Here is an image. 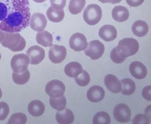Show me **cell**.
Instances as JSON below:
<instances>
[{
  "label": "cell",
  "mask_w": 151,
  "mask_h": 124,
  "mask_svg": "<svg viewBox=\"0 0 151 124\" xmlns=\"http://www.w3.org/2000/svg\"><path fill=\"white\" fill-rule=\"evenodd\" d=\"M113 114L115 119L120 122H127L130 120L131 110L129 107L124 104L117 105L114 108Z\"/></svg>",
  "instance_id": "8fae6325"
},
{
  "label": "cell",
  "mask_w": 151,
  "mask_h": 124,
  "mask_svg": "<svg viewBox=\"0 0 151 124\" xmlns=\"http://www.w3.org/2000/svg\"><path fill=\"white\" fill-rule=\"evenodd\" d=\"M132 30L133 34L138 37H142L147 33L149 27L147 23L142 20H138L133 24Z\"/></svg>",
  "instance_id": "7402d4cb"
},
{
  "label": "cell",
  "mask_w": 151,
  "mask_h": 124,
  "mask_svg": "<svg viewBox=\"0 0 151 124\" xmlns=\"http://www.w3.org/2000/svg\"><path fill=\"white\" fill-rule=\"evenodd\" d=\"M105 92L101 87L95 85L92 87L87 93V97L89 101L97 103L101 101L104 97Z\"/></svg>",
  "instance_id": "5bb4252c"
},
{
  "label": "cell",
  "mask_w": 151,
  "mask_h": 124,
  "mask_svg": "<svg viewBox=\"0 0 151 124\" xmlns=\"http://www.w3.org/2000/svg\"><path fill=\"white\" fill-rule=\"evenodd\" d=\"M145 0H126L127 4L131 6L137 7L141 5Z\"/></svg>",
  "instance_id": "e575fe53"
},
{
  "label": "cell",
  "mask_w": 151,
  "mask_h": 124,
  "mask_svg": "<svg viewBox=\"0 0 151 124\" xmlns=\"http://www.w3.org/2000/svg\"><path fill=\"white\" fill-rule=\"evenodd\" d=\"M30 60L27 54H18L14 56L11 61V66L13 71L22 72L27 69Z\"/></svg>",
  "instance_id": "5b68a950"
},
{
  "label": "cell",
  "mask_w": 151,
  "mask_h": 124,
  "mask_svg": "<svg viewBox=\"0 0 151 124\" xmlns=\"http://www.w3.org/2000/svg\"><path fill=\"white\" fill-rule=\"evenodd\" d=\"M99 34L100 38L103 40L109 42L116 39L117 32L114 27L110 25H105L100 29Z\"/></svg>",
  "instance_id": "9a60e30c"
},
{
  "label": "cell",
  "mask_w": 151,
  "mask_h": 124,
  "mask_svg": "<svg viewBox=\"0 0 151 124\" xmlns=\"http://www.w3.org/2000/svg\"><path fill=\"white\" fill-rule=\"evenodd\" d=\"M105 85L107 89L111 92L117 93L121 90V85L119 79L112 74H108L104 79Z\"/></svg>",
  "instance_id": "2e32d148"
},
{
  "label": "cell",
  "mask_w": 151,
  "mask_h": 124,
  "mask_svg": "<svg viewBox=\"0 0 151 124\" xmlns=\"http://www.w3.org/2000/svg\"><path fill=\"white\" fill-rule=\"evenodd\" d=\"M133 124H149L150 120L145 115L139 114L137 115L132 120Z\"/></svg>",
  "instance_id": "d6a6232c"
},
{
  "label": "cell",
  "mask_w": 151,
  "mask_h": 124,
  "mask_svg": "<svg viewBox=\"0 0 151 124\" xmlns=\"http://www.w3.org/2000/svg\"><path fill=\"white\" fill-rule=\"evenodd\" d=\"M56 118L58 123L60 124H69L74 121V115L71 110L66 108L57 111Z\"/></svg>",
  "instance_id": "e0dca14e"
},
{
  "label": "cell",
  "mask_w": 151,
  "mask_h": 124,
  "mask_svg": "<svg viewBox=\"0 0 151 124\" xmlns=\"http://www.w3.org/2000/svg\"><path fill=\"white\" fill-rule=\"evenodd\" d=\"M47 20L44 14L40 13L33 14L30 18L29 21L31 28L37 32H41L46 28Z\"/></svg>",
  "instance_id": "7c38bea8"
},
{
  "label": "cell",
  "mask_w": 151,
  "mask_h": 124,
  "mask_svg": "<svg viewBox=\"0 0 151 124\" xmlns=\"http://www.w3.org/2000/svg\"><path fill=\"white\" fill-rule=\"evenodd\" d=\"M121 93L123 95H129L135 91L136 86L134 82L130 78H126L121 81Z\"/></svg>",
  "instance_id": "cb8c5ba5"
},
{
  "label": "cell",
  "mask_w": 151,
  "mask_h": 124,
  "mask_svg": "<svg viewBox=\"0 0 151 124\" xmlns=\"http://www.w3.org/2000/svg\"><path fill=\"white\" fill-rule=\"evenodd\" d=\"M36 40L38 44L45 47H51L53 44L52 35L46 31L38 32L36 34Z\"/></svg>",
  "instance_id": "ffe728a7"
},
{
  "label": "cell",
  "mask_w": 151,
  "mask_h": 124,
  "mask_svg": "<svg viewBox=\"0 0 151 124\" xmlns=\"http://www.w3.org/2000/svg\"><path fill=\"white\" fill-rule=\"evenodd\" d=\"M5 37V32L0 29V43L4 40Z\"/></svg>",
  "instance_id": "8d00e7d4"
},
{
  "label": "cell",
  "mask_w": 151,
  "mask_h": 124,
  "mask_svg": "<svg viewBox=\"0 0 151 124\" xmlns=\"http://www.w3.org/2000/svg\"><path fill=\"white\" fill-rule=\"evenodd\" d=\"M139 47V44L136 40L127 38L120 41L117 46L114 49L122 58L126 59L128 57L136 54Z\"/></svg>",
  "instance_id": "3957f363"
},
{
  "label": "cell",
  "mask_w": 151,
  "mask_h": 124,
  "mask_svg": "<svg viewBox=\"0 0 151 124\" xmlns=\"http://www.w3.org/2000/svg\"><path fill=\"white\" fill-rule=\"evenodd\" d=\"M26 54L29 58L30 64L32 65L39 64L45 57L44 49L37 45L32 46L29 48Z\"/></svg>",
  "instance_id": "30bf717a"
},
{
  "label": "cell",
  "mask_w": 151,
  "mask_h": 124,
  "mask_svg": "<svg viewBox=\"0 0 151 124\" xmlns=\"http://www.w3.org/2000/svg\"><path fill=\"white\" fill-rule=\"evenodd\" d=\"M30 72L28 69L22 72H13L12 74V79L14 82L18 85H22L26 83L29 80Z\"/></svg>",
  "instance_id": "484cf974"
},
{
  "label": "cell",
  "mask_w": 151,
  "mask_h": 124,
  "mask_svg": "<svg viewBox=\"0 0 151 124\" xmlns=\"http://www.w3.org/2000/svg\"><path fill=\"white\" fill-rule=\"evenodd\" d=\"M112 15L113 19L119 22L127 21L129 16V12L127 9L121 6H116L113 8Z\"/></svg>",
  "instance_id": "ac0fdd59"
},
{
  "label": "cell",
  "mask_w": 151,
  "mask_h": 124,
  "mask_svg": "<svg viewBox=\"0 0 151 124\" xmlns=\"http://www.w3.org/2000/svg\"><path fill=\"white\" fill-rule=\"evenodd\" d=\"M1 53H0V60H1Z\"/></svg>",
  "instance_id": "ab89813d"
},
{
  "label": "cell",
  "mask_w": 151,
  "mask_h": 124,
  "mask_svg": "<svg viewBox=\"0 0 151 124\" xmlns=\"http://www.w3.org/2000/svg\"><path fill=\"white\" fill-rule=\"evenodd\" d=\"M2 96V90L0 88V98H1Z\"/></svg>",
  "instance_id": "f35d334b"
},
{
  "label": "cell",
  "mask_w": 151,
  "mask_h": 124,
  "mask_svg": "<svg viewBox=\"0 0 151 124\" xmlns=\"http://www.w3.org/2000/svg\"><path fill=\"white\" fill-rule=\"evenodd\" d=\"M49 103L51 107L55 109L61 110L65 108L67 104V100L66 98L63 95L58 97H50Z\"/></svg>",
  "instance_id": "4316f807"
},
{
  "label": "cell",
  "mask_w": 151,
  "mask_h": 124,
  "mask_svg": "<svg viewBox=\"0 0 151 124\" xmlns=\"http://www.w3.org/2000/svg\"><path fill=\"white\" fill-rule=\"evenodd\" d=\"M46 15L49 20L52 22L58 23L61 22L65 17V12L63 9L57 10L51 7L47 9Z\"/></svg>",
  "instance_id": "603a6c76"
},
{
  "label": "cell",
  "mask_w": 151,
  "mask_h": 124,
  "mask_svg": "<svg viewBox=\"0 0 151 124\" xmlns=\"http://www.w3.org/2000/svg\"><path fill=\"white\" fill-rule=\"evenodd\" d=\"M129 71L132 75L138 80L145 78L147 74V70L145 66L139 61H134L130 65Z\"/></svg>",
  "instance_id": "4fadbf2b"
},
{
  "label": "cell",
  "mask_w": 151,
  "mask_h": 124,
  "mask_svg": "<svg viewBox=\"0 0 151 124\" xmlns=\"http://www.w3.org/2000/svg\"><path fill=\"white\" fill-rule=\"evenodd\" d=\"M101 8L98 5L93 4L88 6L83 13V18L85 21L91 26L97 24L102 17Z\"/></svg>",
  "instance_id": "277c9868"
},
{
  "label": "cell",
  "mask_w": 151,
  "mask_h": 124,
  "mask_svg": "<svg viewBox=\"0 0 151 124\" xmlns=\"http://www.w3.org/2000/svg\"><path fill=\"white\" fill-rule=\"evenodd\" d=\"M81 65L76 62H71L67 65L65 68L66 75L71 78H76L82 72Z\"/></svg>",
  "instance_id": "44dd1931"
},
{
  "label": "cell",
  "mask_w": 151,
  "mask_h": 124,
  "mask_svg": "<svg viewBox=\"0 0 151 124\" xmlns=\"http://www.w3.org/2000/svg\"><path fill=\"white\" fill-rule=\"evenodd\" d=\"M76 82L79 86L84 87L88 84L90 81L89 74L85 70L82 72L76 77L75 78Z\"/></svg>",
  "instance_id": "f1b7e54d"
},
{
  "label": "cell",
  "mask_w": 151,
  "mask_h": 124,
  "mask_svg": "<svg viewBox=\"0 0 151 124\" xmlns=\"http://www.w3.org/2000/svg\"><path fill=\"white\" fill-rule=\"evenodd\" d=\"M67 54V49L65 47L54 44L50 48L49 58L52 63L59 64L65 59Z\"/></svg>",
  "instance_id": "ba28073f"
},
{
  "label": "cell",
  "mask_w": 151,
  "mask_h": 124,
  "mask_svg": "<svg viewBox=\"0 0 151 124\" xmlns=\"http://www.w3.org/2000/svg\"><path fill=\"white\" fill-rule=\"evenodd\" d=\"M151 85H148L145 87L143 89L142 92L143 97L145 100L148 101L151 100Z\"/></svg>",
  "instance_id": "836d02e7"
},
{
  "label": "cell",
  "mask_w": 151,
  "mask_h": 124,
  "mask_svg": "<svg viewBox=\"0 0 151 124\" xmlns=\"http://www.w3.org/2000/svg\"><path fill=\"white\" fill-rule=\"evenodd\" d=\"M1 43L4 47L14 52L23 51L27 44L23 37L19 33L5 32V38Z\"/></svg>",
  "instance_id": "7a4b0ae2"
},
{
  "label": "cell",
  "mask_w": 151,
  "mask_h": 124,
  "mask_svg": "<svg viewBox=\"0 0 151 124\" xmlns=\"http://www.w3.org/2000/svg\"><path fill=\"white\" fill-rule=\"evenodd\" d=\"M33 1H34V0H33Z\"/></svg>",
  "instance_id": "60d3db41"
},
{
  "label": "cell",
  "mask_w": 151,
  "mask_h": 124,
  "mask_svg": "<svg viewBox=\"0 0 151 124\" xmlns=\"http://www.w3.org/2000/svg\"><path fill=\"white\" fill-rule=\"evenodd\" d=\"M46 0H34V1L37 3H41L45 1Z\"/></svg>",
  "instance_id": "74e56055"
},
{
  "label": "cell",
  "mask_w": 151,
  "mask_h": 124,
  "mask_svg": "<svg viewBox=\"0 0 151 124\" xmlns=\"http://www.w3.org/2000/svg\"><path fill=\"white\" fill-rule=\"evenodd\" d=\"M27 120V117L24 114L22 113H16L11 116L7 123L25 124Z\"/></svg>",
  "instance_id": "f546056e"
},
{
  "label": "cell",
  "mask_w": 151,
  "mask_h": 124,
  "mask_svg": "<svg viewBox=\"0 0 151 124\" xmlns=\"http://www.w3.org/2000/svg\"><path fill=\"white\" fill-rule=\"evenodd\" d=\"M86 4V0H70L68 7L70 13L73 15L79 14Z\"/></svg>",
  "instance_id": "d4e9b609"
},
{
  "label": "cell",
  "mask_w": 151,
  "mask_h": 124,
  "mask_svg": "<svg viewBox=\"0 0 151 124\" xmlns=\"http://www.w3.org/2000/svg\"><path fill=\"white\" fill-rule=\"evenodd\" d=\"M45 110L44 105L39 100H35L31 101L28 106L29 113L31 115L35 117H39L42 115Z\"/></svg>",
  "instance_id": "d6986e66"
},
{
  "label": "cell",
  "mask_w": 151,
  "mask_h": 124,
  "mask_svg": "<svg viewBox=\"0 0 151 124\" xmlns=\"http://www.w3.org/2000/svg\"><path fill=\"white\" fill-rule=\"evenodd\" d=\"M9 112V108L6 102H0V120H5L8 116Z\"/></svg>",
  "instance_id": "4dcf8cb0"
},
{
  "label": "cell",
  "mask_w": 151,
  "mask_h": 124,
  "mask_svg": "<svg viewBox=\"0 0 151 124\" xmlns=\"http://www.w3.org/2000/svg\"><path fill=\"white\" fill-rule=\"evenodd\" d=\"M65 90V86L63 83L58 80H53L46 85L45 91L50 97H58L63 95Z\"/></svg>",
  "instance_id": "52a82bcc"
},
{
  "label": "cell",
  "mask_w": 151,
  "mask_h": 124,
  "mask_svg": "<svg viewBox=\"0 0 151 124\" xmlns=\"http://www.w3.org/2000/svg\"><path fill=\"white\" fill-rule=\"evenodd\" d=\"M69 44L70 48L77 52L85 50L88 45L86 37L80 33H76L72 35L69 41Z\"/></svg>",
  "instance_id": "9c48e42d"
},
{
  "label": "cell",
  "mask_w": 151,
  "mask_h": 124,
  "mask_svg": "<svg viewBox=\"0 0 151 124\" xmlns=\"http://www.w3.org/2000/svg\"><path fill=\"white\" fill-rule=\"evenodd\" d=\"M98 1L103 3H110L113 4H118L117 0H98Z\"/></svg>",
  "instance_id": "d590c367"
},
{
  "label": "cell",
  "mask_w": 151,
  "mask_h": 124,
  "mask_svg": "<svg viewBox=\"0 0 151 124\" xmlns=\"http://www.w3.org/2000/svg\"><path fill=\"white\" fill-rule=\"evenodd\" d=\"M111 118L109 115L104 111H100L94 115L93 120V124H109Z\"/></svg>",
  "instance_id": "83f0119b"
},
{
  "label": "cell",
  "mask_w": 151,
  "mask_h": 124,
  "mask_svg": "<svg viewBox=\"0 0 151 124\" xmlns=\"http://www.w3.org/2000/svg\"><path fill=\"white\" fill-rule=\"evenodd\" d=\"M28 0H0V29L19 33L28 27L31 18Z\"/></svg>",
  "instance_id": "6da1fadb"
},
{
  "label": "cell",
  "mask_w": 151,
  "mask_h": 124,
  "mask_svg": "<svg viewBox=\"0 0 151 124\" xmlns=\"http://www.w3.org/2000/svg\"><path fill=\"white\" fill-rule=\"evenodd\" d=\"M51 7L57 10L63 9L66 5V0H50Z\"/></svg>",
  "instance_id": "1f68e13d"
},
{
  "label": "cell",
  "mask_w": 151,
  "mask_h": 124,
  "mask_svg": "<svg viewBox=\"0 0 151 124\" xmlns=\"http://www.w3.org/2000/svg\"><path fill=\"white\" fill-rule=\"evenodd\" d=\"M85 49V54L93 60H96L101 57L105 51L104 45L98 40L89 42Z\"/></svg>",
  "instance_id": "8992f818"
}]
</instances>
